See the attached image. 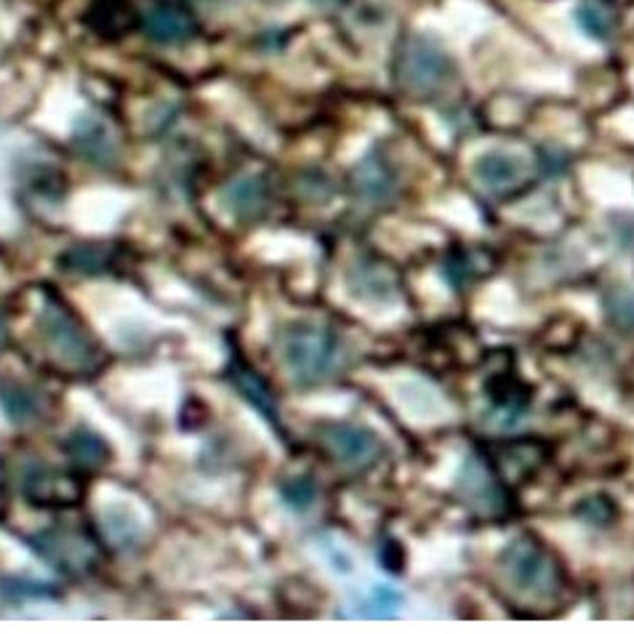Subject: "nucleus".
Listing matches in <instances>:
<instances>
[{"label":"nucleus","instance_id":"f257e3e1","mask_svg":"<svg viewBox=\"0 0 634 634\" xmlns=\"http://www.w3.org/2000/svg\"><path fill=\"white\" fill-rule=\"evenodd\" d=\"M499 573L509 592L531 603H557L568 589L563 563L533 533L509 541L501 552Z\"/></svg>","mask_w":634,"mask_h":634},{"label":"nucleus","instance_id":"f03ea898","mask_svg":"<svg viewBox=\"0 0 634 634\" xmlns=\"http://www.w3.org/2000/svg\"><path fill=\"white\" fill-rule=\"evenodd\" d=\"M280 357L296 384L315 387L333 379L344 363V341L328 325L296 323L283 331Z\"/></svg>","mask_w":634,"mask_h":634},{"label":"nucleus","instance_id":"7ed1b4c3","mask_svg":"<svg viewBox=\"0 0 634 634\" xmlns=\"http://www.w3.org/2000/svg\"><path fill=\"white\" fill-rule=\"evenodd\" d=\"M40 341L46 344L48 355L56 363L72 373H91L102 363V347L91 336L83 320L72 307L59 299L56 294H46L43 310L38 315Z\"/></svg>","mask_w":634,"mask_h":634},{"label":"nucleus","instance_id":"20e7f679","mask_svg":"<svg viewBox=\"0 0 634 634\" xmlns=\"http://www.w3.org/2000/svg\"><path fill=\"white\" fill-rule=\"evenodd\" d=\"M451 59L435 40L408 35L395 56V80L405 94L435 96L451 78Z\"/></svg>","mask_w":634,"mask_h":634},{"label":"nucleus","instance_id":"39448f33","mask_svg":"<svg viewBox=\"0 0 634 634\" xmlns=\"http://www.w3.org/2000/svg\"><path fill=\"white\" fill-rule=\"evenodd\" d=\"M30 544L46 563L70 576L94 573L96 565L102 563V549L96 544L94 533L83 525H54L30 539Z\"/></svg>","mask_w":634,"mask_h":634},{"label":"nucleus","instance_id":"423d86ee","mask_svg":"<svg viewBox=\"0 0 634 634\" xmlns=\"http://www.w3.org/2000/svg\"><path fill=\"white\" fill-rule=\"evenodd\" d=\"M456 491H459L461 501L477 515L499 517L509 509L507 483L496 475L491 461L480 459V456H472L464 464Z\"/></svg>","mask_w":634,"mask_h":634},{"label":"nucleus","instance_id":"0eeeda50","mask_svg":"<svg viewBox=\"0 0 634 634\" xmlns=\"http://www.w3.org/2000/svg\"><path fill=\"white\" fill-rule=\"evenodd\" d=\"M325 451L347 469H368L381 459L384 445L371 429L355 424H328L320 432Z\"/></svg>","mask_w":634,"mask_h":634},{"label":"nucleus","instance_id":"6e6552de","mask_svg":"<svg viewBox=\"0 0 634 634\" xmlns=\"http://www.w3.org/2000/svg\"><path fill=\"white\" fill-rule=\"evenodd\" d=\"M24 499L35 507H72L83 499V483L78 477L64 475L54 467H30L24 469L22 477Z\"/></svg>","mask_w":634,"mask_h":634},{"label":"nucleus","instance_id":"1a4fd4ad","mask_svg":"<svg viewBox=\"0 0 634 634\" xmlns=\"http://www.w3.org/2000/svg\"><path fill=\"white\" fill-rule=\"evenodd\" d=\"M352 192L357 200H363L368 206H384L395 198L397 176L381 152H371L352 171Z\"/></svg>","mask_w":634,"mask_h":634},{"label":"nucleus","instance_id":"9d476101","mask_svg":"<svg viewBox=\"0 0 634 634\" xmlns=\"http://www.w3.org/2000/svg\"><path fill=\"white\" fill-rule=\"evenodd\" d=\"M142 30L155 43H184L195 32V19L184 6L171 0H158L144 8Z\"/></svg>","mask_w":634,"mask_h":634},{"label":"nucleus","instance_id":"9b49d317","mask_svg":"<svg viewBox=\"0 0 634 634\" xmlns=\"http://www.w3.org/2000/svg\"><path fill=\"white\" fill-rule=\"evenodd\" d=\"M475 176L485 190L496 192V195H507V192L525 187V182H528V166H525V160L520 155L493 150L477 158Z\"/></svg>","mask_w":634,"mask_h":634},{"label":"nucleus","instance_id":"f8f14e48","mask_svg":"<svg viewBox=\"0 0 634 634\" xmlns=\"http://www.w3.org/2000/svg\"><path fill=\"white\" fill-rule=\"evenodd\" d=\"M544 459H547V445L536 440H520V443L499 445L488 461L504 483H523L533 469L544 464Z\"/></svg>","mask_w":634,"mask_h":634},{"label":"nucleus","instance_id":"ddd939ff","mask_svg":"<svg viewBox=\"0 0 634 634\" xmlns=\"http://www.w3.org/2000/svg\"><path fill=\"white\" fill-rule=\"evenodd\" d=\"M0 403L3 411L14 424H35L46 416V397L40 395L32 384H24L22 379L6 376L0 379Z\"/></svg>","mask_w":634,"mask_h":634},{"label":"nucleus","instance_id":"4468645a","mask_svg":"<svg viewBox=\"0 0 634 634\" xmlns=\"http://www.w3.org/2000/svg\"><path fill=\"white\" fill-rule=\"evenodd\" d=\"M270 190L259 176H240L224 190V206L238 219H256L267 211Z\"/></svg>","mask_w":634,"mask_h":634},{"label":"nucleus","instance_id":"2eb2a0df","mask_svg":"<svg viewBox=\"0 0 634 634\" xmlns=\"http://www.w3.org/2000/svg\"><path fill=\"white\" fill-rule=\"evenodd\" d=\"M488 397H491L493 408L499 413H504V419L515 421L520 419L528 408V400H531V392L525 389V384L517 379V373L512 368H504L496 376H491L488 381Z\"/></svg>","mask_w":634,"mask_h":634},{"label":"nucleus","instance_id":"dca6fc26","mask_svg":"<svg viewBox=\"0 0 634 634\" xmlns=\"http://www.w3.org/2000/svg\"><path fill=\"white\" fill-rule=\"evenodd\" d=\"M62 267L80 275H102L115 267V246L107 243H80L62 254Z\"/></svg>","mask_w":634,"mask_h":634},{"label":"nucleus","instance_id":"f3484780","mask_svg":"<svg viewBox=\"0 0 634 634\" xmlns=\"http://www.w3.org/2000/svg\"><path fill=\"white\" fill-rule=\"evenodd\" d=\"M75 144H78L80 155L86 160H94V163H104V160H112L115 155V136L102 120L96 118H83L75 128Z\"/></svg>","mask_w":634,"mask_h":634},{"label":"nucleus","instance_id":"a211bd4d","mask_svg":"<svg viewBox=\"0 0 634 634\" xmlns=\"http://www.w3.org/2000/svg\"><path fill=\"white\" fill-rule=\"evenodd\" d=\"M64 448H67V456H72L75 464L88 469L102 467L104 461L110 459V448H107V443H104L96 432H91V429H78V432H72V435L67 437Z\"/></svg>","mask_w":634,"mask_h":634},{"label":"nucleus","instance_id":"6ab92c4d","mask_svg":"<svg viewBox=\"0 0 634 634\" xmlns=\"http://www.w3.org/2000/svg\"><path fill=\"white\" fill-rule=\"evenodd\" d=\"M131 11H128L126 0H96L91 8V27L102 32L107 38H118L131 27Z\"/></svg>","mask_w":634,"mask_h":634},{"label":"nucleus","instance_id":"aec40b11","mask_svg":"<svg viewBox=\"0 0 634 634\" xmlns=\"http://www.w3.org/2000/svg\"><path fill=\"white\" fill-rule=\"evenodd\" d=\"M232 379H235L238 392H243V395H246L248 400H251V403L264 413V416L275 419V397H272V392L267 389L264 379H259L251 368H246V363L232 365Z\"/></svg>","mask_w":634,"mask_h":634},{"label":"nucleus","instance_id":"412c9836","mask_svg":"<svg viewBox=\"0 0 634 634\" xmlns=\"http://www.w3.org/2000/svg\"><path fill=\"white\" fill-rule=\"evenodd\" d=\"M576 16H579L581 30L597 40L611 38L613 30H616V14H613V8L605 0H587V3H581Z\"/></svg>","mask_w":634,"mask_h":634},{"label":"nucleus","instance_id":"4be33fe9","mask_svg":"<svg viewBox=\"0 0 634 634\" xmlns=\"http://www.w3.org/2000/svg\"><path fill=\"white\" fill-rule=\"evenodd\" d=\"M605 312L619 331H634V291H627V288L613 291L605 302Z\"/></svg>","mask_w":634,"mask_h":634},{"label":"nucleus","instance_id":"5701e85b","mask_svg":"<svg viewBox=\"0 0 634 634\" xmlns=\"http://www.w3.org/2000/svg\"><path fill=\"white\" fill-rule=\"evenodd\" d=\"M280 493H283V499H286L288 507H294L296 512L310 509L317 499V488L310 477H291V480L283 483Z\"/></svg>","mask_w":634,"mask_h":634},{"label":"nucleus","instance_id":"b1692460","mask_svg":"<svg viewBox=\"0 0 634 634\" xmlns=\"http://www.w3.org/2000/svg\"><path fill=\"white\" fill-rule=\"evenodd\" d=\"M397 608H400V595L397 592H392V589H376L371 600H368V605H365V613L384 619V616H392Z\"/></svg>","mask_w":634,"mask_h":634},{"label":"nucleus","instance_id":"393cba45","mask_svg":"<svg viewBox=\"0 0 634 634\" xmlns=\"http://www.w3.org/2000/svg\"><path fill=\"white\" fill-rule=\"evenodd\" d=\"M315 3H320V6H331V3H339V0H315Z\"/></svg>","mask_w":634,"mask_h":634},{"label":"nucleus","instance_id":"a878e982","mask_svg":"<svg viewBox=\"0 0 634 634\" xmlns=\"http://www.w3.org/2000/svg\"><path fill=\"white\" fill-rule=\"evenodd\" d=\"M0 336H3V325H0Z\"/></svg>","mask_w":634,"mask_h":634}]
</instances>
